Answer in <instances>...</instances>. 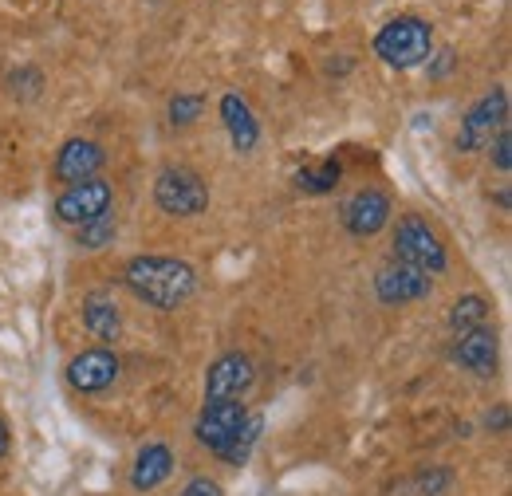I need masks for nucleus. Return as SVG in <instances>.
<instances>
[{"label":"nucleus","mask_w":512,"mask_h":496,"mask_svg":"<svg viewBox=\"0 0 512 496\" xmlns=\"http://www.w3.org/2000/svg\"><path fill=\"white\" fill-rule=\"evenodd\" d=\"M434 52V32L422 16H394L375 32V56L398 71L422 67Z\"/></svg>","instance_id":"f03ea898"},{"label":"nucleus","mask_w":512,"mask_h":496,"mask_svg":"<svg viewBox=\"0 0 512 496\" xmlns=\"http://www.w3.org/2000/svg\"><path fill=\"white\" fill-rule=\"evenodd\" d=\"M245 422H249V406L245 402H205V410L197 414L193 434L209 453L221 457L237 441V434L245 430Z\"/></svg>","instance_id":"6e6552de"},{"label":"nucleus","mask_w":512,"mask_h":496,"mask_svg":"<svg viewBox=\"0 0 512 496\" xmlns=\"http://www.w3.org/2000/svg\"><path fill=\"white\" fill-rule=\"evenodd\" d=\"M182 496H225V493H221L217 481H209V477H193L190 485L182 489Z\"/></svg>","instance_id":"b1692460"},{"label":"nucleus","mask_w":512,"mask_h":496,"mask_svg":"<svg viewBox=\"0 0 512 496\" xmlns=\"http://www.w3.org/2000/svg\"><path fill=\"white\" fill-rule=\"evenodd\" d=\"M115 205V189L103 178H91V182H79V186H67L60 197H56V221L60 225H71V229H83L99 217H107Z\"/></svg>","instance_id":"423d86ee"},{"label":"nucleus","mask_w":512,"mask_h":496,"mask_svg":"<svg viewBox=\"0 0 512 496\" xmlns=\"http://www.w3.org/2000/svg\"><path fill=\"white\" fill-rule=\"evenodd\" d=\"M430 292H434V276H426V272H418V268H406V264H398V260L383 264L379 276H375V296L383 300L386 308L426 300Z\"/></svg>","instance_id":"1a4fd4ad"},{"label":"nucleus","mask_w":512,"mask_h":496,"mask_svg":"<svg viewBox=\"0 0 512 496\" xmlns=\"http://www.w3.org/2000/svg\"><path fill=\"white\" fill-rule=\"evenodd\" d=\"M123 284L134 292V300L150 308L178 311L197 292V272L190 260L178 256H134L123 268Z\"/></svg>","instance_id":"f257e3e1"},{"label":"nucleus","mask_w":512,"mask_h":496,"mask_svg":"<svg viewBox=\"0 0 512 496\" xmlns=\"http://www.w3.org/2000/svg\"><path fill=\"white\" fill-rule=\"evenodd\" d=\"M260 426H264V422H260L256 414H249L245 430H241V434H237V441H233V445L221 453V461H229V465H245V461H249V453H253L256 437H260Z\"/></svg>","instance_id":"aec40b11"},{"label":"nucleus","mask_w":512,"mask_h":496,"mask_svg":"<svg viewBox=\"0 0 512 496\" xmlns=\"http://www.w3.org/2000/svg\"><path fill=\"white\" fill-rule=\"evenodd\" d=\"M481 323H489V300L477 296V292L461 296V300L449 308V327H453L457 335H461V331H473V327H481Z\"/></svg>","instance_id":"f3484780"},{"label":"nucleus","mask_w":512,"mask_h":496,"mask_svg":"<svg viewBox=\"0 0 512 496\" xmlns=\"http://www.w3.org/2000/svg\"><path fill=\"white\" fill-rule=\"evenodd\" d=\"M256 386V367L245 351L221 355L205 371V402H245V394Z\"/></svg>","instance_id":"0eeeda50"},{"label":"nucleus","mask_w":512,"mask_h":496,"mask_svg":"<svg viewBox=\"0 0 512 496\" xmlns=\"http://www.w3.org/2000/svg\"><path fill=\"white\" fill-rule=\"evenodd\" d=\"M453 48H446V52H438V63H430V75H446L449 67H453Z\"/></svg>","instance_id":"393cba45"},{"label":"nucleus","mask_w":512,"mask_h":496,"mask_svg":"<svg viewBox=\"0 0 512 496\" xmlns=\"http://www.w3.org/2000/svg\"><path fill=\"white\" fill-rule=\"evenodd\" d=\"M449 485H453V473L449 469H426V473L414 477V489L422 496H442Z\"/></svg>","instance_id":"4be33fe9"},{"label":"nucleus","mask_w":512,"mask_h":496,"mask_svg":"<svg viewBox=\"0 0 512 496\" xmlns=\"http://www.w3.org/2000/svg\"><path fill=\"white\" fill-rule=\"evenodd\" d=\"M221 123L229 130V138H233V146L241 150V154H249L256 146V138H260V126L253 119V107L237 95V91H229L225 99H221Z\"/></svg>","instance_id":"2eb2a0df"},{"label":"nucleus","mask_w":512,"mask_h":496,"mask_svg":"<svg viewBox=\"0 0 512 496\" xmlns=\"http://www.w3.org/2000/svg\"><path fill=\"white\" fill-rule=\"evenodd\" d=\"M489 430H501V434L509 430V406H501L497 414H489Z\"/></svg>","instance_id":"a878e982"},{"label":"nucleus","mask_w":512,"mask_h":496,"mask_svg":"<svg viewBox=\"0 0 512 496\" xmlns=\"http://www.w3.org/2000/svg\"><path fill=\"white\" fill-rule=\"evenodd\" d=\"M8 441H12V437H8V426H4V418H0V461H4V453H8Z\"/></svg>","instance_id":"bb28decb"},{"label":"nucleus","mask_w":512,"mask_h":496,"mask_svg":"<svg viewBox=\"0 0 512 496\" xmlns=\"http://www.w3.org/2000/svg\"><path fill=\"white\" fill-rule=\"evenodd\" d=\"M505 126H509V91H505V87H493L489 95H481V99L465 111L461 130H457V150H461V154H477V150H485Z\"/></svg>","instance_id":"20e7f679"},{"label":"nucleus","mask_w":512,"mask_h":496,"mask_svg":"<svg viewBox=\"0 0 512 496\" xmlns=\"http://www.w3.org/2000/svg\"><path fill=\"white\" fill-rule=\"evenodd\" d=\"M119 378V359L107 347H91L67 363V382L79 394H103Z\"/></svg>","instance_id":"ddd939ff"},{"label":"nucleus","mask_w":512,"mask_h":496,"mask_svg":"<svg viewBox=\"0 0 512 496\" xmlns=\"http://www.w3.org/2000/svg\"><path fill=\"white\" fill-rule=\"evenodd\" d=\"M489 146H493V166H497L501 174H509V170H512V134H509V126H505V130H501V134H497Z\"/></svg>","instance_id":"5701e85b"},{"label":"nucleus","mask_w":512,"mask_h":496,"mask_svg":"<svg viewBox=\"0 0 512 496\" xmlns=\"http://www.w3.org/2000/svg\"><path fill=\"white\" fill-rule=\"evenodd\" d=\"M115 233H119V225H115V217L107 213V217H99V221L75 229V241H79V248H107L115 241Z\"/></svg>","instance_id":"6ab92c4d"},{"label":"nucleus","mask_w":512,"mask_h":496,"mask_svg":"<svg viewBox=\"0 0 512 496\" xmlns=\"http://www.w3.org/2000/svg\"><path fill=\"white\" fill-rule=\"evenodd\" d=\"M339 217H343V229L351 237H375L386 221H390V197L375 186L359 189V193H351L343 201V213Z\"/></svg>","instance_id":"9d476101"},{"label":"nucleus","mask_w":512,"mask_h":496,"mask_svg":"<svg viewBox=\"0 0 512 496\" xmlns=\"http://www.w3.org/2000/svg\"><path fill=\"white\" fill-rule=\"evenodd\" d=\"M339 178H343V166H339L335 158H327L320 166L296 170V186L304 189V193H331V189L339 186Z\"/></svg>","instance_id":"a211bd4d"},{"label":"nucleus","mask_w":512,"mask_h":496,"mask_svg":"<svg viewBox=\"0 0 512 496\" xmlns=\"http://www.w3.org/2000/svg\"><path fill=\"white\" fill-rule=\"evenodd\" d=\"M103 162H107V154H103L99 142H91V138H67L64 146H60V154H56L52 174H56V182H64V186H79V182L99 178Z\"/></svg>","instance_id":"9b49d317"},{"label":"nucleus","mask_w":512,"mask_h":496,"mask_svg":"<svg viewBox=\"0 0 512 496\" xmlns=\"http://www.w3.org/2000/svg\"><path fill=\"white\" fill-rule=\"evenodd\" d=\"M154 201L170 217H197L209 205V186L201 182V174L190 170V166H170L154 182Z\"/></svg>","instance_id":"39448f33"},{"label":"nucleus","mask_w":512,"mask_h":496,"mask_svg":"<svg viewBox=\"0 0 512 496\" xmlns=\"http://www.w3.org/2000/svg\"><path fill=\"white\" fill-rule=\"evenodd\" d=\"M83 327H87L95 339L115 343L119 331H123V315H119V308H115L103 292H91V296L83 300Z\"/></svg>","instance_id":"dca6fc26"},{"label":"nucleus","mask_w":512,"mask_h":496,"mask_svg":"<svg viewBox=\"0 0 512 496\" xmlns=\"http://www.w3.org/2000/svg\"><path fill=\"white\" fill-rule=\"evenodd\" d=\"M453 359L477 378H493L497 374V359H501V343H497V331L489 323L473 327V331H461L457 343H453Z\"/></svg>","instance_id":"f8f14e48"},{"label":"nucleus","mask_w":512,"mask_h":496,"mask_svg":"<svg viewBox=\"0 0 512 496\" xmlns=\"http://www.w3.org/2000/svg\"><path fill=\"white\" fill-rule=\"evenodd\" d=\"M170 473H174V453H170V445L150 441V445L138 449V457H134V465H130V489H134V493H154L158 485L170 481Z\"/></svg>","instance_id":"4468645a"},{"label":"nucleus","mask_w":512,"mask_h":496,"mask_svg":"<svg viewBox=\"0 0 512 496\" xmlns=\"http://www.w3.org/2000/svg\"><path fill=\"white\" fill-rule=\"evenodd\" d=\"M201 111H205V99L201 95H190V91H178L174 99H170V123L174 126H190L201 119Z\"/></svg>","instance_id":"412c9836"},{"label":"nucleus","mask_w":512,"mask_h":496,"mask_svg":"<svg viewBox=\"0 0 512 496\" xmlns=\"http://www.w3.org/2000/svg\"><path fill=\"white\" fill-rule=\"evenodd\" d=\"M394 260L406 264V268H418L426 276H442L449 264L438 233L422 217H414V213H406L398 221V229H394Z\"/></svg>","instance_id":"7ed1b4c3"}]
</instances>
